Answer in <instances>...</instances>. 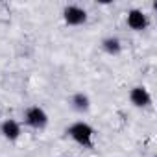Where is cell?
Returning <instances> with one entry per match:
<instances>
[{"label": "cell", "mask_w": 157, "mask_h": 157, "mask_svg": "<svg viewBox=\"0 0 157 157\" xmlns=\"http://www.w3.org/2000/svg\"><path fill=\"white\" fill-rule=\"evenodd\" d=\"M102 46H104V50H105L107 54H111V56H117V54L122 50L120 39H117V37H105V39L102 41Z\"/></svg>", "instance_id": "cell-7"}, {"label": "cell", "mask_w": 157, "mask_h": 157, "mask_svg": "<svg viewBox=\"0 0 157 157\" xmlns=\"http://www.w3.org/2000/svg\"><path fill=\"white\" fill-rule=\"evenodd\" d=\"M63 19L68 26H82L87 21V11L80 6H67L63 10Z\"/></svg>", "instance_id": "cell-2"}, {"label": "cell", "mask_w": 157, "mask_h": 157, "mask_svg": "<svg viewBox=\"0 0 157 157\" xmlns=\"http://www.w3.org/2000/svg\"><path fill=\"white\" fill-rule=\"evenodd\" d=\"M93 128L85 122H76L68 128V135L78 142V144H82V146H87L91 148L93 146Z\"/></svg>", "instance_id": "cell-1"}, {"label": "cell", "mask_w": 157, "mask_h": 157, "mask_svg": "<svg viewBox=\"0 0 157 157\" xmlns=\"http://www.w3.org/2000/svg\"><path fill=\"white\" fill-rule=\"evenodd\" d=\"M26 124L35 128V129H41L48 124V115L39 105H33V107L26 109Z\"/></svg>", "instance_id": "cell-3"}, {"label": "cell", "mask_w": 157, "mask_h": 157, "mask_svg": "<svg viewBox=\"0 0 157 157\" xmlns=\"http://www.w3.org/2000/svg\"><path fill=\"white\" fill-rule=\"evenodd\" d=\"M129 98H131L133 105H137V107H146L151 104V96L144 87H133L129 93Z\"/></svg>", "instance_id": "cell-4"}, {"label": "cell", "mask_w": 157, "mask_h": 157, "mask_svg": "<svg viewBox=\"0 0 157 157\" xmlns=\"http://www.w3.org/2000/svg\"><path fill=\"white\" fill-rule=\"evenodd\" d=\"M128 26L131 30H144L148 26V17L140 10H131L128 13Z\"/></svg>", "instance_id": "cell-5"}, {"label": "cell", "mask_w": 157, "mask_h": 157, "mask_svg": "<svg viewBox=\"0 0 157 157\" xmlns=\"http://www.w3.org/2000/svg\"><path fill=\"white\" fill-rule=\"evenodd\" d=\"M0 131H2V135L10 140H17L21 137V126L15 122V120H6L2 124V128H0Z\"/></svg>", "instance_id": "cell-6"}, {"label": "cell", "mask_w": 157, "mask_h": 157, "mask_svg": "<svg viewBox=\"0 0 157 157\" xmlns=\"http://www.w3.org/2000/svg\"><path fill=\"white\" fill-rule=\"evenodd\" d=\"M89 96L87 94H83V93H76L74 96H72V105H74V109H78V111H87L89 109Z\"/></svg>", "instance_id": "cell-8"}]
</instances>
